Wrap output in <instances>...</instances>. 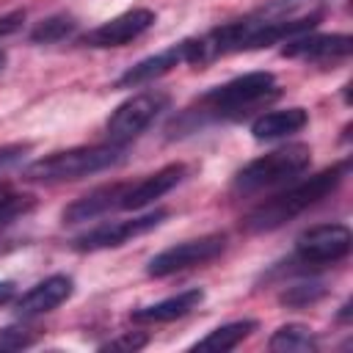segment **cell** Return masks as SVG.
Instances as JSON below:
<instances>
[{"label":"cell","mask_w":353,"mask_h":353,"mask_svg":"<svg viewBox=\"0 0 353 353\" xmlns=\"http://www.w3.org/2000/svg\"><path fill=\"white\" fill-rule=\"evenodd\" d=\"M345 174H347V163H339V165H331V168H325V171H320V174L298 182L295 188L273 196L270 201L259 204L256 210H251L245 215V221H243L245 232L259 234V232H273V229L284 226L295 215H301L309 207H314L317 201L328 199L339 188V182L345 179Z\"/></svg>","instance_id":"6da1fadb"},{"label":"cell","mask_w":353,"mask_h":353,"mask_svg":"<svg viewBox=\"0 0 353 353\" xmlns=\"http://www.w3.org/2000/svg\"><path fill=\"white\" fill-rule=\"evenodd\" d=\"M124 160V143H99V146H74L66 152L47 154L25 168L30 182H69L99 174Z\"/></svg>","instance_id":"7a4b0ae2"},{"label":"cell","mask_w":353,"mask_h":353,"mask_svg":"<svg viewBox=\"0 0 353 353\" xmlns=\"http://www.w3.org/2000/svg\"><path fill=\"white\" fill-rule=\"evenodd\" d=\"M312 163V149L306 143H287L281 149H273L256 160H251L245 168L237 171L232 190L251 196L268 188H276L281 182H290L292 176L303 174Z\"/></svg>","instance_id":"3957f363"},{"label":"cell","mask_w":353,"mask_h":353,"mask_svg":"<svg viewBox=\"0 0 353 353\" xmlns=\"http://www.w3.org/2000/svg\"><path fill=\"white\" fill-rule=\"evenodd\" d=\"M276 94H279V85H276V77L270 72H248V74H240L223 85H215L212 91H207L201 97V102L210 110L232 113V110H243V108L259 105L265 99H273Z\"/></svg>","instance_id":"277c9868"},{"label":"cell","mask_w":353,"mask_h":353,"mask_svg":"<svg viewBox=\"0 0 353 353\" xmlns=\"http://www.w3.org/2000/svg\"><path fill=\"white\" fill-rule=\"evenodd\" d=\"M168 108V94L163 91H143L121 102L108 119V138L113 143H127L138 138L163 110Z\"/></svg>","instance_id":"5b68a950"},{"label":"cell","mask_w":353,"mask_h":353,"mask_svg":"<svg viewBox=\"0 0 353 353\" xmlns=\"http://www.w3.org/2000/svg\"><path fill=\"white\" fill-rule=\"evenodd\" d=\"M223 248H226V234H204L196 240H185V243H176V245L160 251L157 256H152L146 265V273L154 279H163V276L212 262L215 256L223 254Z\"/></svg>","instance_id":"8992f818"},{"label":"cell","mask_w":353,"mask_h":353,"mask_svg":"<svg viewBox=\"0 0 353 353\" xmlns=\"http://www.w3.org/2000/svg\"><path fill=\"white\" fill-rule=\"evenodd\" d=\"M350 243L353 237L345 223H320L298 234L295 251L306 265H328L345 259L350 254Z\"/></svg>","instance_id":"52a82bcc"},{"label":"cell","mask_w":353,"mask_h":353,"mask_svg":"<svg viewBox=\"0 0 353 353\" xmlns=\"http://www.w3.org/2000/svg\"><path fill=\"white\" fill-rule=\"evenodd\" d=\"M165 215H168L165 210H154V212H146V215H138V218H130V221H110V223L94 226L85 234L74 237L72 248L74 251H102V248L124 245L127 240H132L138 234H146L154 226H160L165 221Z\"/></svg>","instance_id":"ba28073f"},{"label":"cell","mask_w":353,"mask_h":353,"mask_svg":"<svg viewBox=\"0 0 353 353\" xmlns=\"http://www.w3.org/2000/svg\"><path fill=\"white\" fill-rule=\"evenodd\" d=\"M157 22V14L149 8H130L102 25H97L94 30H88L83 36V44L88 47H124L132 39L143 36L152 25Z\"/></svg>","instance_id":"9c48e42d"},{"label":"cell","mask_w":353,"mask_h":353,"mask_svg":"<svg viewBox=\"0 0 353 353\" xmlns=\"http://www.w3.org/2000/svg\"><path fill=\"white\" fill-rule=\"evenodd\" d=\"M353 50V39L347 33H331V36H295L284 41L281 55L287 58H303V61H336L347 58Z\"/></svg>","instance_id":"30bf717a"},{"label":"cell","mask_w":353,"mask_h":353,"mask_svg":"<svg viewBox=\"0 0 353 353\" xmlns=\"http://www.w3.org/2000/svg\"><path fill=\"white\" fill-rule=\"evenodd\" d=\"M72 290H74L72 279L58 273V276H50V279H44V281H39L36 287H30V290L14 303V309H17L19 317L44 314V312L58 309L63 301H69V298H72Z\"/></svg>","instance_id":"8fae6325"},{"label":"cell","mask_w":353,"mask_h":353,"mask_svg":"<svg viewBox=\"0 0 353 353\" xmlns=\"http://www.w3.org/2000/svg\"><path fill=\"white\" fill-rule=\"evenodd\" d=\"M185 176V165L182 163H171L154 174H149L146 179H141L138 185H130L124 199H121V210H143L152 201H157L160 196H165L171 188H176Z\"/></svg>","instance_id":"7c38bea8"},{"label":"cell","mask_w":353,"mask_h":353,"mask_svg":"<svg viewBox=\"0 0 353 353\" xmlns=\"http://www.w3.org/2000/svg\"><path fill=\"white\" fill-rule=\"evenodd\" d=\"M130 185L124 182H113V185H102L85 196H80L77 201H72L63 210V223H80V221H94L116 207H121V199L127 193Z\"/></svg>","instance_id":"4fadbf2b"},{"label":"cell","mask_w":353,"mask_h":353,"mask_svg":"<svg viewBox=\"0 0 353 353\" xmlns=\"http://www.w3.org/2000/svg\"><path fill=\"white\" fill-rule=\"evenodd\" d=\"M176 63H185V41L157 52V55H149L143 61H138L135 66H130L119 80H116V88H138V85H146L163 74H168Z\"/></svg>","instance_id":"5bb4252c"},{"label":"cell","mask_w":353,"mask_h":353,"mask_svg":"<svg viewBox=\"0 0 353 353\" xmlns=\"http://www.w3.org/2000/svg\"><path fill=\"white\" fill-rule=\"evenodd\" d=\"M201 301H204V290L193 287V290L176 292L165 301H157L152 306H141L130 317H132V323H171V320H179V317L190 314L193 309H199Z\"/></svg>","instance_id":"9a60e30c"},{"label":"cell","mask_w":353,"mask_h":353,"mask_svg":"<svg viewBox=\"0 0 353 353\" xmlns=\"http://www.w3.org/2000/svg\"><path fill=\"white\" fill-rule=\"evenodd\" d=\"M309 124V113L303 108H287V110H270L265 116H259L251 124V135L256 141H276V138H287L292 132H301Z\"/></svg>","instance_id":"2e32d148"},{"label":"cell","mask_w":353,"mask_h":353,"mask_svg":"<svg viewBox=\"0 0 353 353\" xmlns=\"http://www.w3.org/2000/svg\"><path fill=\"white\" fill-rule=\"evenodd\" d=\"M251 331H256V320H234L226 323L215 331H210L204 339H199L193 347L196 350H212V353H223V350H234L243 339L251 336Z\"/></svg>","instance_id":"e0dca14e"},{"label":"cell","mask_w":353,"mask_h":353,"mask_svg":"<svg viewBox=\"0 0 353 353\" xmlns=\"http://www.w3.org/2000/svg\"><path fill=\"white\" fill-rule=\"evenodd\" d=\"M268 347L276 353H312V350H317V336L303 323H287L273 331Z\"/></svg>","instance_id":"ac0fdd59"},{"label":"cell","mask_w":353,"mask_h":353,"mask_svg":"<svg viewBox=\"0 0 353 353\" xmlns=\"http://www.w3.org/2000/svg\"><path fill=\"white\" fill-rule=\"evenodd\" d=\"M72 30H74V19H72V17H50V19H44V22L30 33V39H33L36 44H50V41L66 39Z\"/></svg>","instance_id":"d6986e66"},{"label":"cell","mask_w":353,"mask_h":353,"mask_svg":"<svg viewBox=\"0 0 353 353\" xmlns=\"http://www.w3.org/2000/svg\"><path fill=\"white\" fill-rule=\"evenodd\" d=\"M325 295V287L320 281H303V284H292L281 292V303L284 306H309L314 301H320Z\"/></svg>","instance_id":"ffe728a7"},{"label":"cell","mask_w":353,"mask_h":353,"mask_svg":"<svg viewBox=\"0 0 353 353\" xmlns=\"http://www.w3.org/2000/svg\"><path fill=\"white\" fill-rule=\"evenodd\" d=\"M30 207H33V196H19V193H14L8 185L0 182V223L17 218L19 212H25V210H30Z\"/></svg>","instance_id":"44dd1931"},{"label":"cell","mask_w":353,"mask_h":353,"mask_svg":"<svg viewBox=\"0 0 353 353\" xmlns=\"http://www.w3.org/2000/svg\"><path fill=\"white\" fill-rule=\"evenodd\" d=\"M36 342V334L28 328H3L0 331V353L6 350H22Z\"/></svg>","instance_id":"7402d4cb"},{"label":"cell","mask_w":353,"mask_h":353,"mask_svg":"<svg viewBox=\"0 0 353 353\" xmlns=\"http://www.w3.org/2000/svg\"><path fill=\"white\" fill-rule=\"evenodd\" d=\"M149 339L143 336V334H121L119 339H110V342H105L102 345V350H127V353H132V350H141L143 345H146Z\"/></svg>","instance_id":"603a6c76"},{"label":"cell","mask_w":353,"mask_h":353,"mask_svg":"<svg viewBox=\"0 0 353 353\" xmlns=\"http://www.w3.org/2000/svg\"><path fill=\"white\" fill-rule=\"evenodd\" d=\"M25 152H28V143H8V146H0V171L8 168V165H14V163H19V160L25 157Z\"/></svg>","instance_id":"cb8c5ba5"},{"label":"cell","mask_w":353,"mask_h":353,"mask_svg":"<svg viewBox=\"0 0 353 353\" xmlns=\"http://www.w3.org/2000/svg\"><path fill=\"white\" fill-rule=\"evenodd\" d=\"M14 292H17L14 281H0V306H6L14 298Z\"/></svg>","instance_id":"d4e9b609"},{"label":"cell","mask_w":353,"mask_h":353,"mask_svg":"<svg viewBox=\"0 0 353 353\" xmlns=\"http://www.w3.org/2000/svg\"><path fill=\"white\" fill-rule=\"evenodd\" d=\"M3 63H6V52L0 50V69H3Z\"/></svg>","instance_id":"484cf974"}]
</instances>
